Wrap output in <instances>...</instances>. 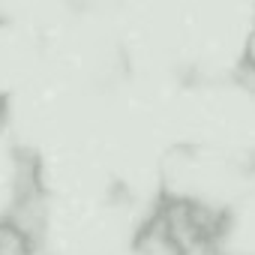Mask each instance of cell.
I'll return each mask as SVG.
<instances>
[{
  "label": "cell",
  "mask_w": 255,
  "mask_h": 255,
  "mask_svg": "<svg viewBox=\"0 0 255 255\" xmlns=\"http://www.w3.org/2000/svg\"><path fill=\"white\" fill-rule=\"evenodd\" d=\"M3 24H9V18H6L3 12H0V27H3Z\"/></svg>",
  "instance_id": "7a4b0ae2"
},
{
  "label": "cell",
  "mask_w": 255,
  "mask_h": 255,
  "mask_svg": "<svg viewBox=\"0 0 255 255\" xmlns=\"http://www.w3.org/2000/svg\"><path fill=\"white\" fill-rule=\"evenodd\" d=\"M9 120V93H0V129L6 126Z\"/></svg>",
  "instance_id": "6da1fadb"
}]
</instances>
